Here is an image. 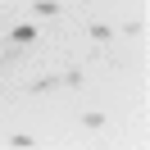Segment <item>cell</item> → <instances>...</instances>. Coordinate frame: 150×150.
I'll list each match as a JSON object with an SVG mask.
<instances>
[{
	"label": "cell",
	"mask_w": 150,
	"mask_h": 150,
	"mask_svg": "<svg viewBox=\"0 0 150 150\" xmlns=\"http://www.w3.org/2000/svg\"><path fill=\"white\" fill-rule=\"evenodd\" d=\"M59 82H64V86H82V68H64Z\"/></svg>",
	"instance_id": "obj_6"
},
{
	"label": "cell",
	"mask_w": 150,
	"mask_h": 150,
	"mask_svg": "<svg viewBox=\"0 0 150 150\" xmlns=\"http://www.w3.org/2000/svg\"><path fill=\"white\" fill-rule=\"evenodd\" d=\"M37 37H41V32L32 28V23H18V28L9 32V41H14V46H32V41H37Z\"/></svg>",
	"instance_id": "obj_1"
},
{
	"label": "cell",
	"mask_w": 150,
	"mask_h": 150,
	"mask_svg": "<svg viewBox=\"0 0 150 150\" xmlns=\"http://www.w3.org/2000/svg\"><path fill=\"white\" fill-rule=\"evenodd\" d=\"M82 127H86V132H100V127H105V114H96V109L82 114Z\"/></svg>",
	"instance_id": "obj_5"
},
{
	"label": "cell",
	"mask_w": 150,
	"mask_h": 150,
	"mask_svg": "<svg viewBox=\"0 0 150 150\" xmlns=\"http://www.w3.org/2000/svg\"><path fill=\"white\" fill-rule=\"evenodd\" d=\"M59 86V77H37V82H32V96H46V91H55Z\"/></svg>",
	"instance_id": "obj_4"
},
{
	"label": "cell",
	"mask_w": 150,
	"mask_h": 150,
	"mask_svg": "<svg viewBox=\"0 0 150 150\" xmlns=\"http://www.w3.org/2000/svg\"><path fill=\"white\" fill-rule=\"evenodd\" d=\"M0 64H5V59H0Z\"/></svg>",
	"instance_id": "obj_8"
},
{
	"label": "cell",
	"mask_w": 150,
	"mask_h": 150,
	"mask_svg": "<svg viewBox=\"0 0 150 150\" xmlns=\"http://www.w3.org/2000/svg\"><path fill=\"white\" fill-rule=\"evenodd\" d=\"M59 9H64L59 0H32V14H46V18H55Z\"/></svg>",
	"instance_id": "obj_2"
},
{
	"label": "cell",
	"mask_w": 150,
	"mask_h": 150,
	"mask_svg": "<svg viewBox=\"0 0 150 150\" xmlns=\"http://www.w3.org/2000/svg\"><path fill=\"white\" fill-rule=\"evenodd\" d=\"M91 41H100V46L114 41V28H109V23H91Z\"/></svg>",
	"instance_id": "obj_3"
},
{
	"label": "cell",
	"mask_w": 150,
	"mask_h": 150,
	"mask_svg": "<svg viewBox=\"0 0 150 150\" xmlns=\"http://www.w3.org/2000/svg\"><path fill=\"white\" fill-rule=\"evenodd\" d=\"M9 146H18V150H32V146H37V141H32L28 132H14V137H9Z\"/></svg>",
	"instance_id": "obj_7"
}]
</instances>
